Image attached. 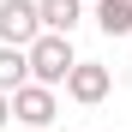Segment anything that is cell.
Here are the masks:
<instances>
[{"mask_svg": "<svg viewBox=\"0 0 132 132\" xmlns=\"http://www.w3.org/2000/svg\"><path fill=\"white\" fill-rule=\"evenodd\" d=\"M72 66H78V54H72V36H60V30H42L36 42H30V72H36V84H60L72 78Z\"/></svg>", "mask_w": 132, "mask_h": 132, "instance_id": "obj_1", "label": "cell"}, {"mask_svg": "<svg viewBox=\"0 0 132 132\" xmlns=\"http://www.w3.org/2000/svg\"><path fill=\"white\" fill-rule=\"evenodd\" d=\"M42 36V0H0V42L30 48Z\"/></svg>", "mask_w": 132, "mask_h": 132, "instance_id": "obj_2", "label": "cell"}, {"mask_svg": "<svg viewBox=\"0 0 132 132\" xmlns=\"http://www.w3.org/2000/svg\"><path fill=\"white\" fill-rule=\"evenodd\" d=\"M12 120L18 126H30V132H42V126H54V84H24V90H12Z\"/></svg>", "mask_w": 132, "mask_h": 132, "instance_id": "obj_3", "label": "cell"}, {"mask_svg": "<svg viewBox=\"0 0 132 132\" xmlns=\"http://www.w3.org/2000/svg\"><path fill=\"white\" fill-rule=\"evenodd\" d=\"M108 90H114V72H108L102 60H78V66H72V78H66V96H72L78 108H96Z\"/></svg>", "mask_w": 132, "mask_h": 132, "instance_id": "obj_4", "label": "cell"}, {"mask_svg": "<svg viewBox=\"0 0 132 132\" xmlns=\"http://www.w3.org/2000/svg\"><path fill=\"white\" fill-rule=\"evenodd\" d=\"M36 72H30V48H12V42H0V90H24Z\"/></svg>", "mask_w": 132, "mask_h": 132, "instance_id": "obj_5", "label": "cell"}, {"mask_svg": "<svg viewBox=\"0 0 132 132\" xmlns=\"http://www.w3.org/2000/svg\"><path fill=\"white\" fill-rule=\"evenodd\" d=\"M78 18H84V0H42V30L72 36V30H78Z\"/></svg>", "mask_w": 132, "mask_h": 132, "instance_id": "obj_6", "label": "cell"}, {"mask_svg": "<svg viewBox=\"0 0 132 132\" xmlns=\"http://www.w3.org/2000/svg\"><path fill=\"white\" fill-rule=\"evenodd\" d=\"M96 30L102 36H132V0H96Z\"/></svg>", "mask_w": 132, "mask_h": 132, "instance_id": "obj_7", "label": "cell"}, {"mask_svg": "<svg viewBox=\"0 0 132 132\" xmlns=\"http://www.w3.org/2000/svg\"><path fill=\"white\" fill-rule=\"evenodd\" d=\"M6 120H12V96L0 90V126H6Z\"/></svg>", "mask_w": 132, "mask_h": 132, "instance_id": "obj_8", "label": "cell"}, {"mask_svg": "<svg viewBox=\"0 0 132 132\" xmlns=\"http://www.w3.org/2000/svg\"><path fill=\"white\" fill-rule=\"evenodd\" d=\"M42 132H48V126H42Z\"/></svg>", "mask_w": 132, "mask_h": 132, "instance_id": "obj_9", "label": "cell"}]
</instances>
